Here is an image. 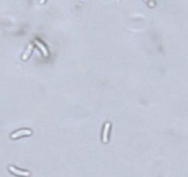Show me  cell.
Returning <instances> with one entry per match:
<instances>
[{
    "instance_id": "1",
    "label": "cell",
    "mask_w": 188,
    "mask_h": 177,
    "mask_svg": "<svg viewBox=\"0 0 188 177\" xmlns=\"http://www.w3.org/2000/svg\"><path fill=\"white\" fill-rule=\"evenodd\" d=\"M31 131L29 130V129H21V130H18L15 133H13L11 135V138H17V137H22V136H31Z\"/></svg>"
},
{
    "instance_id": "2",
    "label": "cell",
    "mask_w": 188,
    "mask_h": 177,
    "mask_svg": "<svg viewBox=\"0 0 188 177\" xmlns=\"http://www.w3.org/2000/svg\"><path fill=\"white\" fill-rule=\"evenodd\" d=\"M8 169H9V171L11 172H13L14 174H16V175H20V176H25V177H28V176H30V172H25V171H21V170H18V169H16L15 167H13V166H9L8 167Z\"/></svg>"
},
{
    "instance_id": "3",
    "label": "cell",
    "mask_w": 188,
    "mask_h": 177,
    "mask_svg": "<svg viewBox=\"0 0 188 177\" xmlns=\"http://www.w3.org/2000/svg\"><path fill=\"white\" fill-rule=\"evenodd\" d=\"M110 123H106L105 125V127H104V130H103V142L106 143L108 141V133H109V129H110Z\"/></svg>"
},
{
    "instance_id": "5",
    "label": "cell",
    "mask_w": 188,
    "mask_h": 177,
    "mask_svg": "<svg viewBox=\"0 0 188 177\" xmlns=\"http://www.w3.org/2000/svg\"><path fill=\"white\" fill-rule=\"evenodd\" d=\"M35 43H36L37 45H38V47H39V48L43 51L44 55L45 56H48V52H47V49L45 48V46H44L42 43H40L38 40H36V41H35Z\"/></svg>"
},
{
    "instance_id": "6",
    "label": "cell",
    "mask_w": 188,
    "mask_h": 177,
    "mask_svg": "<svg viewBox=\"0 0 188 177\" xmlns=\"http://www.w3.org/2000/svg\"><path fill=\"white\" fill-rule=\"evenodd\" d=\"M44 2H45V0H40V3L41 4H44Z\"/></svg>"
},
{
    "instance_id": "4",
    "label": "cell",
    "mask_w": 188,
    "mask_h": 177,
    "mask_svg": "<svg viewBox=\"0 0 188 177\" xmlns=\"http://www.w3.org/2000/svg\"><path fill=\"white\" fill-rule=\"evenodd\" d=\"M32 49H33L32 44H30V45L28 46L27 50L25 51V53L23 54V56H22V59H23V60H26V59L30 56V55L31 54V51H32Z\"/></svg>"
}]
</instances>
